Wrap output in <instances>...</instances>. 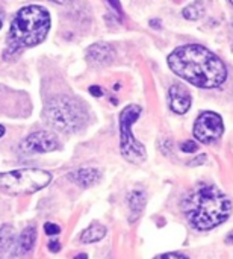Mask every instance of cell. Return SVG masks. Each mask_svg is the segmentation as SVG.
Returning a JSON list of instances; mask_svg holds the SVG:
<instances>
[{
	"label": "cell",
	"instance_id": "4",
	"mask_svg": "<svg viewBox=\"0 0 233 259\" xmlns=\"http://www.w3.org/2000/svg\"><path fill=\"white\" fill-rule=\"evenodd\" d=\"M45 123L64 134H74L88 123V111L79 100L70 96H55L42 109Z\"/></svg>",
	"mask_w": 233,
	"mask_h": 259
},
{
	"label": "cell",
	"instance_id": "14",
	"mask_svg": "<svg viewBox=\"0 0 233 259\" xmlns=\"http://www.w3.org/2000/svg\"><path fill=\"white\" fill-rule=\"evenodd\" d=\"M127 203H129V208L130 211L135 214V215H139L146 206V193L141 191V190H135L129 194V199H127Z\"/></svg>",
	"mask_w": 233,
	"mask_h": 259
},
{
	"label": "cell",
	"instance_id": "20",
	"mask_svg": "<svg viewBox=\"0 0 233 259\" xmlns=\"http://www.w3.org/2000/svg\"><path fill=\"white\" fill-rule=\"evenodd\" d=\"M89 93H91L92 96H96V97L103 96V90H102V88H99V87H91V88H89Z\"/></svg>",
	"mask_w": 233,
	"mask_h": 259
},
{
	"label": "cell",
	"instance_id": "24",
	"mask_svg": "<svg viewBox=\"0 0 233 259\" xmlns=\"http://www.w3.org/2000/svg\"><path fill=\"white\" fill-rule=\"evenodd\" d=\"M229 2H230V3H232V5H233V0H229Z\"/></svg>",
	"mask_w": 233,
	"mask_h": 259
},
{
	"label": "cell",
	"instance_id": "11",
	"mask_svg": "<svg viewBox=\"0 0 233 259\" xmlns=\"http://www.w3.org/2000/svg\"><path fill=\"white\" fill-rule=\"evenodd\" d=\"M100 178H102V173L99 170H96V168H80V170L73 171L70 175V179L74 184H77V185H80L83 188L96 185L100 181Z\"/></svg>",
	"mask_w": 233,
	"mask_h": 259
},
{
	"label": "cell",
	"instance_id": "6",
	"mask_svg": "<svg viewBox=\"0 0 233 259\" xmlns=\"http://www.w3.org/2000/svg\"><path fill=\"white\" fill-rule=\"evenodd\" d=\"M141 106L127 105L120 114V152L127 162L141 164L146 161V147L133 137L132 124L139 118Z\"/></svg>",
	"mask_w": 233,
	"mask_h": 259
},
{
	"label": "cell",
	"instance_id": "2",
	"mask_svg": "<svg viewBox=\"0 0 233 259\" xmlns=\"http://www.w3.org/2000/svg\"><path fill=\"white\" fill-rule=\"evenodd\" d=\"M182 211L191 228L196 231H211L230 217L232 203L215 185L199 184L182 200Z\"/></svg>",
	"mask_w": 233,
	"mask_h": 259
},
{
	"label": "cell",
	"instance_id": "19",
	"mask_svg": "<svg viewBox=\"0 0 233 259\" xmlns=\"http://www.w3.org/2000/svg\"><path fill=\"white\" fill-rule=\"evenodd\" d=\"M158 258H188V256L176 252V253H162V255H158Z\"/></svg>",
	"mask_w": 233,
	"mask_h": 259
},
{
	"label": "cell",
	"instance_id": "22",
	"mask_svg": "<svg viewBox=\"0 0 233 259\" xmlns=\"http://www.w3.org/2000/svg\"><path fill=\"white\" fill-rule=\"evenodd\" d=\"M226 243H227V244H233V231L232 232H229V235H227V238H226Z\"/></svg>",
	"mask_w": 233,
	"mask_h": 259
},
{
	"label": "cell",
	"instance_id": "5",
	"mask_svg": "<svg viewBox=\"0 0 233 259\" xmlns=\"http://www.w3.org/2000/svg\"><path fill=\"white\" fill-rule=\"evenodd\" d=\"M52 181V175L39 168H21L8 173H2L0 184L2 191L11 196H27L33 194Z\"/></svg>",
	"mask_w": 233,
	"mask_h": 259
},
{
	"label": "cell",
	"instance_id": "7",
	"mask_svg": "<svg viewBox=\"0 0 233 259\" xmlns=\"http://www.w3.org/2000/svg\"><path fill=\"white\" fill-rule=\"evenodd\" d=\"M194 137L203 144H212L218 141L224 134L223 118L212 111L202 112L194 123Z\"/></svg>",
	"mask_w": 233,
	"mask_h": 259
},
{
	"label": "cell",
	"instance_id": "15",
	"mask_svg": "<svg viewBox=\"0 0 233 259\" xmlns=\"http://www.w3.org/2000/svg\"><path fill=\"white\" fill-rule=\"evenodd\" d=\"M15 246H17V240L14 238L11 228H8V226L3 225L2 226V252H5V249L6 250L14 249Z\"/></svg>",
	"mask_w": 233,
	"mask_h": 259
},
{
	"label": "cell",
	"instance_id": "23",
	"mask_svg": "<svg viewBox=\"0 0 233 259\" xmlns=\"http://www.w3.org/2000/svg\"><path fill=\"white\" fill-rule=\"evenodd\" d=\"M52 2H56V3H59V5H65V3H68L70 0H52Z\"/></svg>",
	"mask_w": 233,
	"mask_h": 259
},
{
	"label": "cell",
	"instance_id": "9",
	"mask_svg": "<svg viewBox=\"0 0 233 259\" xmlns=\"http://www.w3.org/2000/svg\"><path fill=\"white\" fill-rule=\"evenodd\" d=\"M168 103L173 112L187 114L191 108L193 99L190 91L182 83H173L168 90Z\"/></svg>",
	"mask_w": 233,
	"mask_h": 259
},
{
	"label": "cell",
	"instance_id": "10",
	"mask_svg": "<svg viewBox=\"0 0 233 259\" xmlns=\"http://www.w3.org/2000/svg\"><path fill=\"white\" fill-rule=\"evenodd\" d=\"M114 56H115V50L108 42H96L88 49V53H86L88 61L96 65L109 64L114 59Z\"/></svg>",
	"mask_w": 233,
	"mask_h": 259
},
{
	"label": "cell",
	"instance_id": "18",
	"mask_svg": "<svg viewBox=\"0 0 233 259\" xmlns=\"http://www.w3.org/2000/svg\"><path fill=\"white\" fill-rule=\"evenodd\" d=\"M44 232H45V235H49V237H53V235H58L59 232H61V229H59V226L58 225H55V223H45L44 225Z\"/></svg>",
	"mask_w": 233,
	"mask_h": 259
},
{
	"label": "cell",
	"instance_id": "12",
	"mask_svg": "<svg viewBox=\"0 0 233 259\" xmlns=\"http://www.w3.org/2000/svg\"><path fill=\"white\" fill-rule=\"evenodd\" d=\"M36 240V229L35 226H27L17 238V246H15V253L23 255L32 250L33 244Z\"/></svg>",
	"mask_w": 233,
	"mask_h": 259
},
{
	"label": "cell",
	"instance_id": "16",
	"mask_svg": "<svg viewBox=\"0 0 233 259\" xmlns=\"http://www.w3.org/2000/svg\"><path fill=\"white\" fill-rule=\"evenodd\" d=\"M202 14H203V6H202V3H193V5H190L188 8L183 9L185 18H190V20H197Z\"/></svg>",
	"mask_w": 233,
	"mask_h": 259
},
{
	"label": "cell",
	"instance_id": "13",
	"mask_svg": "<svg viewBox=\"0 0 233 259\" xmlns=\"http://www.w3.org/2000/svg\"><path fill=\"white\" fill-rule=\"evenodd\" d=\"M105 235H106V228L100 223H94V225L88 226L85 231H82L80 241L85 244H91V243H97V241L103 240Z\"/></svg>",
	"mask_w": 233,
	"mask_h": 259
},
{
	"label": "cell",
	"instance_id": "3",
	"mask_svg": "<svg viewBox=\"0 0 233 259\" xmlns=\"http://www.w3.org/2000/svg\"><path fill=\"white\" fill-rule=\"evenodd\" d=\"M50 29V14L45 8L30 5L21 8L9 27L8 53H17L21 49L33 47L42 42Z\"/></svg>",
	"mask_w": 233,
	"mask_h": 259
},
{
	"label": "cell",
	"instance_id": "8",
	"mask_svg": "<svg viewBox=\"0 0 233 259\" xmlns=\"http://www.w3.org/2000/svg\"><path fill=\"white\" fill-rule=\"evenodd\" d=\"M21 147L27 153H49L61 149V143L55 134L47 131H38L30 134L23 141Z\"/></svg>",
	"mask_w": 233,
	"mask_h": 259
},
{
	"label": "cell",
	"instance_id": "1",
	"mask_svg": "<svg viewBox=\"0 0 233 259\" xmlns=\"http://www.w3.org/2000/svg\"><path fill=\"white\" fill-rule=\"evenodd\" d=\"M171 71L199 88H218L227 80L224 62L209 49L200 44H187L168 55Z\"/></svg>",
	"mask_w": 233,
	"mask_h": 259
},
{
	"label": "cell",
	"instance_id": "17",
	"mask_svg": "<svg viewBox=\"0 0 233 259\" xmlns=\"http://www.w3.org/2000/svg\"><path fill=\"white\" fill-rule=\"evenodd\" d=\"M197 149H199V147H197V143H194V141H191V140L183 141V143L180 144V150L185 152V153H194Z\"/></svg>",
	"mask_w": 233,
	"mask_h": 259
},
{
	"label": "cell",
	"instance_id": "21",
	"mask_svg": "<svg viewBox=\"0 0 233 259\" xmlns=\"http://www.w3.org/2000/svg\"><path fill=\"white\" fill-rule=\"evenodd\" d=\"M59 249H61V246H59L58 241H50L49 243V250L50 252H59Z\"/></svg>",
	"mask_w": 233,
	"mask_h": 259
}]
</instances>
